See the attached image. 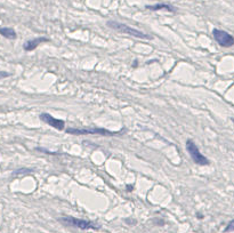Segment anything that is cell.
<instances>
[{
  "label": "cell",
  "instance_id": "cell-9",
  "mask_svg": "<svg viewBox=\"0 0 234 233\" xmlns=\"http://www.w3.org/2000/svg\"><path fill=\"white\" fill-rule=\"evenodd\" d=\"M145 8H146V9H150V10H154V12L161 10V9H164V10H167V12H175V8L171 7L170 5H167V3H157V5H153V6L147 5Z\"/></svg>",
  "mask_w": 234,
  "mask_h": 233
},
{
  "label": "cell",
  "instance_id": "cell-2",
  "mask_svg": "<svg viewBox=\"0 0 234 233\" xmlns=\"http://www.w3.org/2000/svg\"><path fill=\"white\" fill-rule=\"evenodd\" d=\"M58 221L66 226H73V227L81 229V230H99L101 229V225L96 224L95 222L80 219V218L72 217V216H64V217L59 218Z\"/></svg>",
  "mask_w": 234,
  "mask_h": 233
},
{
  "label": "cell",
  "instance_id": "cell-10",
  "mask_svg": "<svg viewBox=\"0 0 234 233\" xmlns=\"http://www.w3.org/2000/svg\"><path fill=\"white\" fill-rule=\"evenodd\" d=\"M224 231H225V232H233L234 231V219H232V221L226 225V227H225Z\"/></svg>",
  "mask_w": 234,
  "mask_h": 233
},
{
  "label": "cell",
  "instance_id": "cell-1",
  "mask_svg": "<svg viewBox=\"0 0 234 233\" xmlns=\"http://www.w3.org/2000/svg\"><path fill=\"white\" fill-rule=\"evenodd\" d=\"M108 28L120 32V33H125V34H128V36H131V37H135V38H139V39H153L152 36H148L144 32L137 30V29H134L127 24H124V23H120V22H117V21H108L106 23Z\"/></svg>",
  "mask_w": 234,
  "mask_h": 233
},
{
  "label": "cell",
  "instance_id": "cell-8",
  "mask_svg": "<svg viewBox=\"0 0 234 233\" xmlns=\"http://www.w3.org/2000/svg\"><path fill=\"white\" fill-rule=\"evenodd\" d=\"M0 34L9 40H14L17 37L16 31L13 28H0Z\"/></svg>",
  "mask_w": 234,
  "mask_h": 233
},
{
  "label": "cell",
  "instance_id": "cell-4",
  "mask_svg": "<svg viewBox=\"0 0 234 233\" xmlns=\"http://www.w3.org/2000/svg\"><path fill=\"white\" fill-rule=\"evenodd\" d=\"M68 134L72 135H102V136H115L119 133L110 132L104 128H68Z\"/></svg>",
  "mask_w": 234,
  "mask_h": 233
},
{
  "label": "cell",
  "instance_id": "cell-12",
  "mask_svg": "<svg viewBox=\"0 0 234 233\" xmlns=\"http://www.w3.org/2000/svg\"><path fill=\"white\" fill-rule=\"evenodd\" d=\"M232 121H233V122H234V118H232Z\"/></svg>",
  "mask_w": 234,
  "mask_h": 233
},
{
  "label": "cell",
  "instance_id": "cell-11",
  "mask_svg": "<svg viewBox=\"0 0 234 233\" xmlns=\"http://www.w3.org/2000/svg\"><path fill=\"white\" fill-rule=\"evenodd\" d=\"M10 76V73H8V72H6V71H0V79H2V78H7Z\"/></svg>",
  "mask_w": 234,
  "mask_h": 233
},
{
  "label": "cell",
  "instance_id": "cell-7",
  "mask_svg": "<svg viewBox=\"0 0 234 233\" xmlns=\"http://www.w3.org/2000/svg\"><path fill=\"white\" fill-rule=\"evenodd\" d=\"M47 41H49V39L45 38V37H38V38H36V39L28 40V41L24 42V45H23V49H24L25 52H32V50L36 49L40 43H42V42H47Z\"/></svg>",
  "mask_w": 234,
  "mask_h": 233
},
{
  "label": "cell",
  "instance_id": "cell-5",
  "mask_svg": "<svg viewBox=\"0 0 234 233\" xmlns=\"http://www.w3.org/2000/svg\"><path fill=\"white\" fill-rule=\"evenodd\" d=\"M213 36H214V39L217 43L224 48H230V47L234 46V37L224 30L214 29Z\"/></svg>",
  "mask_w": 234,
  "mask_h": 233
},
{
  "label": "cell",
  "instance_id": "cell-3",
  "mask_svg": "<svg viewBox=\"0 0 234 233\" xmlns=\"http://www.w3.org/2000/svg\"><path fill=\"white\" fill-rule=\"evenodd\" d=\"M186 150H187L191 159L193 160V162L195 165H199V166H208L210 163V161L200 152L197 144L192 139H187L186 141Z\"/></svg>",
  "mask_w": 234,
  "mask_h": 233
},
{
  "label": "cell",
  "instance_id": "cell-6",
  "mask_svg": "<svg viewBox=\"0 0 234 233\" xmlns=\"http://www.w3.org/2000/svg\"><path fill=\"white\" fill-rule=\"evenodd\" d=\"M40 119H41L45 123H47L48 126L53 127V128L57 129V130H63V129L65 128V121H64V120L57 119V118H55V116H50L49 113H41V114H40Z\"/></svg>",
  "mask_w": 234,
  "mask_h": 233
}]
</instances>
